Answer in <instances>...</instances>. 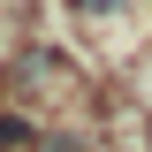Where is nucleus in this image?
Returning <instances> with one entry per match:
<instances>
[{
	"instance_id": "obj_1",
	"label": "nucleus",
	"mask_w": 152,
	"mask_h": 152,
	"mask_svg": "<svg viewBox=\"0 0 152 152\" xmlns=\"http://www.w3.org/2000/svg\"><path fill=\"white\" fill-rule=\"evenodd\" d=\"M0 152H38V129H31V114H0Z\"/></svg>"
},
{
	"instance_id": "obj_2",
	"label": "nucleus",
	"mask_w": 152,
	"mask_h": 152,
	"mask_svg": "<svg viewBox=\"0 0 152 152\" xmlns=\"http://www.w3.org/2000/svg\"><path fill=\"white\" fill-rule=\"evenodd\" d=\"M122 0H76V15H114Z\"/></svg>"
}]
</instances>
